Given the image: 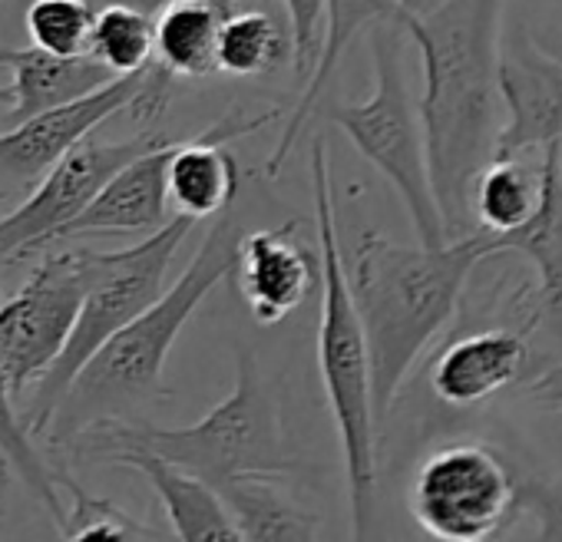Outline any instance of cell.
Here are the masks:
<instances>
[{
    "mask_svg": "<svg viewBox=\"0 0 562 542\" xmlns=\"http://www.w3.org/2000/svg\"><path fill=\"white\" fill-rule=\"evenodd\" d=\"M420 50L424 97L417 103L427 169L447 235H467L470 192L493 159L503 129L499 31L506 0H440L427 14H401Z\"/></svg>",
    "mask_w": 562,
    "mask_h": 542,
    "instance_id": "1",
    "label": "cell"
},
{
    "mask_svg": "<svg viewBox=\"0 0 562 542\" xmlns=\"http://www.w3.org/2000/svg\"><path fill=\"white\" fill-rule=\"evenodd\" d=\"M493 255L496 238L480 228L443 245H397L381 232L358 238L348 289L368 341L378 427L424 351L453 321L476 264Z\"/></svg>",
    "mask_w": 562,
    "mask_h": 542,
    "instance_id": "2",
    "label": "cell"
},
{
    "mask_svg": "<svg viewBox=\"0 0 562 542\" xmlns=\"http://www.w3.org/2000/svg\"><path fill=\"white\" fill-rule=\"evenodd\" d=\"M238 241L241 238L235 218L218 212V222H212L189 268L169 285V292H162L143 315L113 331L74 374L44 430L50 447L67 450L83 430L97 424L139 420L143 410L166 397V358L205 295L235 271Z\"/></svg>",
    "mask_w": 562,
    "mask_h": 542,
    "instance_id": "3",
    "label": "cell"
},
{
    "mask_svg": "<svg viewBox=\"0 0 562 542\" xmlns=\"http://www.w3.org/2000/svg\"><path fill=\"white\" fill-rule=\"evenodd\" d=\"M312 195H315V222L322 238L318 371L341 440L348 503H351V532L355 539H368L374 529V503H378V417L371 397L368 341L351 302L348 268L338 241V215H335V189H331L325 136H315L312 143Z\"/></svg>",
    "mask_w": 562,
    "mask_h": 542,
    "instance_id": "4",
    "label": "cell"
},
{
    "mask_svg": "<svg viewBox=\"0 0 562 542\" xmlns=\"http://www.w3.org/2000/svg\"><path fill=\"white\" fill-rule=\"evenodd\" d=\"M90 443H133L222 489L241 476H285L292 456L281 417L251 351H238L235 387L192 427H153L149 420H113L83 430L67 450Z\"/></svg>",
    "mask_w": 562,
    "mask_h": 542,
    "instance_id": "5",
    "label": "cell"
},
{
    "mask_svg": "<svg viewBox=\"0 0 562 542\" xmlns=\"http://www.w3.org/2000/svg\"><path fill=\"white\" fill-rule=\"evenodd\" d=\"M195 218L186 212H176L166 218L156 232H149L139 245L120 248V251H93L87 248V289L83 302L74 321V331L64 345V351L54 358V364L34 381L31 407L21 414L27 433H44L57 400L64 397L74 374L83 368V361L126 321L143 315L159 295L166 271L192 232Z\"/></svg>",
    "mask_w": 562,
    "mask_h": 542,
    "instance_id": "6",
    "label": "cell"
},
{
    "mask_svg": "<svg viewBox=\"0 0 562 542\" xmlns=\"http://www.w3.org/2000/svg\"><path fill=\"white\" fill-rule=\"evenodd\" d=\"M374 90L361 103L331 106L328 120L345 129L355 149L394 185L424 245H443L447 225L434 199L420 110L404 77V27L387 21L371 27Z\"/></svg>",
    "mask_w": 562,
    "mask_h": 542,
    "instance_id": "7",
    "label": "cell"
},
{
    "mask_svg": "<svg viewBox=\"0 0 562 542\" xmlns=\"http://www.w3.org/2000/svg\"><path fill=\"white\" fill-rule=\"evenodd\" d=\"M411 516L443 542H483L519 512V476L486 443L457 440L427 453L411 479Z\"/></svg>",
    "mask_w": 562,
    "mask_h": 542,
    "instance_id": "8",
    "label": "cell"
},
{
    "mask_svg": "<svg viewBox=\"0 0 562 542\" xmlns=\"http://www.w3.org/2000/svg\"><path fill=\"white\" fill-rule=\"evenodd\" d=\"M44 261L24 289L0 302V368L14 397L64 351L87 289V248H44Z\"/></svg>",
    "mask_w": 562,
    "mask_h": 542,
    "instance_id": "9",
    "label": "cell"
},
{
    "mask_svg": "<svg viewBox=\"0 0 562 542\" xmlns=\"http://www.w3.org/2000/svg\"><path fill=\"white\" fill-rule=\"evenodd\" d=\"M166 139L169 136L162 133H139L136 139L83 136L34 182V192L24 202L0 212V261H18L31 251L50 248L57 232L93 202L116 169Z\"/></svg>",
    "mask_w": 562,
    "mask_h": 542,
    "instance_id": "10",
    "label": "cell"
},
{
    "mask_svg": "<svg viewBox=\"0 0 562 542\" xmlns=\"http://www.w3.org/2000/svg\"><path fill=\"white\" fill-rule=\"evenodd\" d=\"M499 97L503 129L493 159L542 153L562 143V60L539 47L526 21H503Z\"/></svg>",
    "mask_w": 562,
    "mask_h": 542,
    "instance_id": "11",
    "label": "cell"
},
{
    "mask_svg": "<svg viewBox=\"0 0 562 542\" xmlns=\"http://www.w3.org/2000/svg\"><path fill=\"white\" fill-rule=\"evenodd\" d=\"M143 83H146V70L116 77L113 83L74 103L27 116L14 123L8 133H0V189L18 192L34 185L83 136L97 133L110 116L123 113L139 97Z\"/></svg>",
    "mask_w": 562,
    "mask_h": 542,
    "instance_id": "12",
    "label": "cell"
},
{
    "mask_svg": "<svg viewBox=\"0 0 562 542\" xmlns=\"http://www.w3.org/2000/svg\"><path fill=\"white\" fill-rule=\"evenodd\" d=\"M302 225L289 218L278 228H258L238 241V289L261 325L285 321L322 289V255L299 238Z\"/></svg>",
    "mask_w": 562,
    "mask_h": 542,
    "instance_id": "13",
    "label": "cell"
},
{
    "mask_svg": "<svg viewBox=\"0 0 562 542\" xmlns=\"http://www.w3.org/2000/svg\"><path fill=\"white\" fill-rule=\"evenodd\" d=\"M278 116H281L278 110H268L258 116L225 113L202 136L189 143H176L169 156V169H166V192L176 202V208L192 215L195 222L215 218L218 212H225L235 202L238 185H241V169L235 156L228 153V143L258 133Z\"/></svg>",
    "mask_w": 562,
    "mask_h": 542,
    "instance_id": "14",
    "label": "cell"
},
{
    "mask_svg": "<svg viewBox=\"0 0 562 542\" xmlns=\"http://www.w3.org/2000/svg\"><path fill=\"white\" fill-rule=\"evenodd\" d=\"M70 453L74 460L126 466L146 476V483L156 489V496L166 506L176 539H186V542H235L238 539L218 493L205 479L192 476L189 470L133 443H90V447H74Z\"/></svg>",
    "mask_w": 562,
    "mask_h": 542,
    "instance_id": "15",
    "label": "cell"
},
{
    "mask_svg": "<svg viewBox=\"0 0 562 542\" xmlns=\"http://www.w3.org/2000/svg\"><path fill=\"white\" fill-rule=\"evenodd\" d=\"M176 139H166L156 149L139 153L123 169L110 176V182L93 195V202L67 222L54 241L83 238V235H139L156 232L166 222V169Z\"/></svg>",
    "mask_w": 562,
    "mask_h": 542,
    "instance_id": "16",
    "label": "cell"
},
{
    "mask_svg": "<svg viewBox=\"0 0 562 542\" xmlns=\"http://www.w3.org/2000/svg\"><path fill=\"white\" fill-rule=\"evenodd\" d=\"M529 364V331L483 328L450 341L434 368L430 387L447 407H476L506 391Z\"/></svg>",
    "mask_w": 562,
    "mask_h": 542,
    "instance_id": "17",
    "label": "cell"
},
{
    "mask_svg": "<svg viewBox=\"0 0 562 542\" xmlns=\"http://www.w3.org/2000/svg\"><path fill=\"white\" fill-rule=\"evenodd\" d=\"M397 18H401V0H325V27H322L318 60H315V67L308 74V87H305L302 100L285 116V129H281L271 156L265 159V172L268 176H278L281 166H285V159L292 156L295 139L308 126L315 106L322 103V97H325L328 83L335 80L345 54L351 50L355 37L371 31V27H378V24L397 21Z\"/></svg>",
    "mask_w": 562,
    "mask_h": 542,
    "instance_id": "18",
    "label": "cell"
},
{
    "mask_svg": "<svg viewBox=\"0 0 562 542\" xmlns=\"http://www.w3.org/2000/svg\"><path fill=\"white\" fill-rule=\"evenodd\" d=\"M555 166H562V143H552L542 153L490 159L470 192V218L476 228L493 238H509L529 225Z\"/></svg>",
    "mask_w": 562,
    "mask_h": 542,
    "instance_id": "19",
    "label": "cell"
},
{
    "mask_svg": "<svg viewBox=\"0 0 562 542\" xmlns=\"http://www.w3.org/2000/svg\"><path fill=\"white\" fill-rule=\"evenodd\" d=\"M0 67H8L14 74L11 113H8L11 126L44 110L74 103L116 80V74L106 64H100L90 50L74 57H60L41 47L0 50Z\"/></svg>",
    "mask_w": 562,
    "mask_h": 542,
    "instance_id": "20",
    "label": "cell"
},
{
    "mask_svg": "<svg viewBox=\"0 0 562 542\" xmlns=\"http://www.w3.org/2000/svg\"><path fill=\"white\" fill-rule=\"evenodd\" d=\"M499 255H522L536 268L532 315L526 321L529 335L536 325L562 328V166L552 169L539 212L509 238H496Z\"/></svg>",
    "mask_w": 562,
    "mask_h": 542,
    "instance_id": "21",
    "label": "cell"
},
{
    "mask_svg": "<svg viewBox=\"0 0 562 542\" xmlns=\"http://www.w3.org/2000/svg\"><path fill=\"white\" fill-rule=\"evenodd\" d=\"M222 14L212 0H169L153 18L156 64L169 77H212L218 74L215 44H218Z\"/></svg>",
    "mask_w": 562,
    "mask_h": 542,
    "instance_id": "22",
    "label": "cell"
},
{
    "mask_svg": "<svg viewBox=\"0 0 562 542\" xmlns=\"http://www.w3.org/2000/svg\"><path fill=\"white\" fill-rule=\"evenodd\" d=\"M238 539H299L318 535V519L274 486V476H241L215 489Z\"/></svg>",
    "mask_w": 562,
    "mask_h": 542,
    "instance_id": "23",
    "label": "cell"
},
{
    "mask_svg": "<svg viewBox=\"0 0 562 542\" xmlns=\"http://www.w3.org/2000/svg\"><path fill=\"white\" fill-rule=\"evenodd\" d=\"M292 57L289 18L274 8H245L218 24L215 64L228 77H265Z\"/></svg>",
    "mask_w": 562,
    "mask_h": 542,
    "instance_id": "24",
    "label": "cell"
},
{
    "mask_svg": "<svg viewBox=\"0 0 562 542\" xmlns=\"http://www.w3.org/2000/svg\"><path fill=\"white\" fill-rule=\"evenodd\" d=\"M87 50L100 64H106L116 77L139 74L156 60L153 18L130 4H100L93 11Z\"/></svg>",
    "mask_w": 562,
    "mask_h": 542,
    "instance_id": "25",
    "label": "cell"
},
{
    "mask_svg": "<svg viewBox=\"0 0 562 542\" xmlns=\"http://www.w3.org/2000/svg\"><path fill=\"white\" fill-rule=\"evenodd\" d=\"M0 453L4 460L21 473V479L27 483V489L47 506L54 526H60L64 519V509H60V496H57V486H60V466H50L31 443V433L21 420V414L14 410V391L8 384V374L0 368Z\"/></svg>",
    "mask_w": 562,
    "mask_h": 542,
    "instance_id": "26",
    "label": "cell"
},
{
    "mask_svg": "<svg viewBox=\"0 0 562 542\" xmlns=\"http://www.w3.org/2000/svg\"><path fill=\"white\" fill-rule=\"evenodd\" d=\"M60 486L70 493V509H64L60 519V535L70 542H83V539H156L159 532L143 526L136 516H130L126 509H120L110 499L90 496L87 489H80V483L64 470L60 473Z\"/></svg>",
    "mask_w": 562,
    "mask_h": 542,
    "instance_id": "27",
    "label": "cell"
},
{
    "mask_svg": "<svg viewBox=\"0 0 562 542\" xmlns=\"http://www.w3.org/2000/svg\"><path fill=\"white\" fill-rule=\"evenodd\" d=\"M93 27V8L87 0H34L27 11V34L34 47L74 57L87 54Z\"/></svg>",
    "mask_w": 562,
    "mask_h": 542,
    "instance_id": "28",
    "label": "cell"
},
{
    "mask_svg": "<svg viewBox=\"0 0 562 542\" xmlns=\"http://www.w3.org/2000/svg\"><path fill=\"white\" fill-rule=\"evenodd\" d=\"M292 31V57H295V74L308 77L318 47H322V27H325V0H281Z\"/></svg>",
    "mask_w": 562,
    "mask_h": 542,
    "instance_id": "29",
    "label": "cell"
},
{
    "mask_svg": "<svg viewBox=\"0 0 562 542\" xmlns=\"http://www.w3.org/2000/svg\"><path fill=\"white\" fill-rule=\"evenodd\" d=\"M519 509L536 519V535L562 539V476L519 483Z\"/></svg>",
    "mask_w": 562,
    "mask_h": 542,
    "instance_id": "30",
    "label": "cell"
},
{
    "mask_svg": "<svg viewBox=\"0 0 562 542\" xmlns=\"http://www.w3.org/2000/svg\"><path fill=\"white\" fill-rule=\"evenodd\" d=\"M522 400H529L532 407H539L546 414H562V361H555L552 368H546L542 374L526 381Z\"/></svg>",
    "mask_w": 562,
    "mask_h": 542,
    "instance_id": "31",
    "label": "cell"
},
{
    "mask_svg": "<svg viewBox=\"0 0 562 542\" xmlns=\"http://www.w3.org/2000/svg\"><path fill=\"white\" fill-rule=\"evenodd\" d=\"M100 4H130V8H136V11L156 18V14L169 4V0H97V8H100Z\"/></svg>",
    "mask_w": 562,
    "mask_h": 542,
    "instance_id": "32",
    "label": "cell"
},
{
    "mask_svg": "<svg viewBox=\"0 0 562 542\" xmlns=\"http://www.w3.org/2000/svg\"><path fill=\"white\" fill-rule=\"evenodd\" d=\"M440 0H401V14H427Z\"/></svg>",
    "mask_w": 562,
    "mask_h": 542,
    "instance_id": "33",
    "label": "cell"
},
{
    "mask_svg": "<svg viewBox=\"0 0 562 542\" xmlns=\"http://www.w3.org/2000/svg\"><path fill=\"white\" fill-rule=\"evenodd\" d=\"M11 195H14L11 189H0V212H8V208H11Z\"/></svg>",
    "mask_w": 562,
    "mask_h": 542,
    "instance_id": "34",
    "label": "cell"
},
{
    "mask_svg": "<svg viewBox=\"0 0 562 542\" xmlns=\"http://www.w3.org/2000/svg\"><path fill=\"white\" fill-rule=\"evenodd\" d=\"M0 106H11V87H0Z\"/></svg>",
    "mask_w": 562,
    "mask_h": 542,
    "instance_id": "35",
    "label": "cell"
},
{
    "mask_svg": "<svg viewBox=\"0 0 562 542\" xmlns=\"http://www.w3.org/2000/svg\"><path fill=\"white\" fill-rule=\"evenodd\" d=\"M87 4H90V8H93V11H97V0H87Z\"/></svg>",
    "mask_w": 562,
    "mask_h": 542,
    "instance_id": "36",
    "label": "cell"
},
{
    "mask_svg": "<svg viewBox=\"0 0 562 542\" xmlns=\"http://www.w3.org/2000/svg\"><path fill=\"white\" fill-rule=\"evenodd\" d=\"M0 302H4V295H0Z\"/></svg>",
    "mask_w": 562,
    "mask_h": 542,
    "instance_id": "37",
    "label": "cell"
}]
</instances>
